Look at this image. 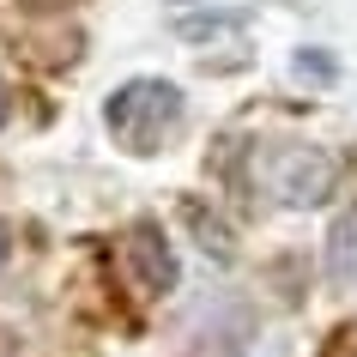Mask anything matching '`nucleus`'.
<instances>
[{
    "mask_svg": "<svg viewBox=\"0 0 357 357\" xmlns=\"http://www.w3.org/2000/svg\"><path fill=\"white\" fill-rule=\"evenodd\" d=\"M182 121H188V97H182L176 79L139 73V79H121V85L103 97V128H109V139L128 151V158L164 151V139H176Z\"/></svg>",
    "mask_w": 357,
    "mask_h": 357,
    "instance_id": "nucleus-1",
    "label": "nucleus"
},
{
    "mask_svg": "<svg viewBox=\"0 0 357 357\" xmlns=\"http://www.w3.org/2000/svg\"><path fill=\"white\" fill-rule=\"evenodd\" d=\"M248 31V13H182L176 19V37L182 43H243Z\"/></svg>",
    "mask_w": 357,
    "mask_h": 357,
    "instance_id": "nucleus-5",
    "label": "nucleus"
},
{
    "mask_svg": "<svg viewBox=\"0 0 357 357\" xmlns=\"http://www.w3.org/2000/svg\"><path fill=\"white\" fill-rule=\"evenodd\" d=\"M6 109H13V97H6V79H0V128H6Z\"/></svg>",
    "mask_w": 357,
    "mask_h": 357,
    "instance_id": "nucleus-9",
    "label": "nucleus"
},
{
    "mask_svg": "<svg viewBox=\"0 0 357 357\" xmlns=\"http://www.w3.org/2000/svg\"><path fill=\"white\" fill-rule=\"evenodd\" d=\"M0 261H6V230H0Z\"/></svg>",
    "mask_w": 357,
    "mask_h": 357,
    "instance_id": "nucleus-10",
    "label": "nucleus"
},
{
    "mask_svg": "<svg viewBox=\"0 0 357 357\" xmlns=\"http://www.w3.org/2000/svg\"><path fill=\"white\" fill-rule=\"evenodd\" d=\"M291 79H303V85H333L339 61L327 55V49H297V55H291Z\"/></svg>",
    "mask_w": 357,
    "mask_h": 357,
    "instance_id": "nucleus-7",
    "label": "nucleus"
},
{
    "mask_svg": "<svg viewBox=\"0 0 357 357\" xmlns=\"http://www.w3.org/2000/svg\"><path fill=\"white\" fill-rule=\"evenodd\" d=\"M182 218L194 225V236H200V248H206L212 261H230V255H236V243H230V225L218 218V212H206L200 200H182Z\"/></svg>",
    "mask_w": 357,
    "mask_h": 357,
    "instance_id": "nucleus-6",
    "label": "nucleus"
},
{
    "mask_svg": "<svg viewBox=\"0 0 357 357\" xmlns=\"http://www.w3.org/2000/svg\"><path fill=\"white\" fill-rule=\"evenodd\" d=\"M182 357H243V339L236 333H200Z\"/></svg>",
    "mask_w": 357,
    "mask_h": 357,
    "instance_id": "nucleus-8",
    "label": "nucleus"
},
{
    "mask_svg": "<svg viewBox=\"0 0 357 357\" xmlns=\"http://www.w3.org/2000/svg\"><path fill=\"white\" fill-rule=\"evenodd\" d=\"M327 279L339 291H357V206L339 212L333 230H327Z\"/></svg>",
    "mask_w": 357,
    "mask_h": 357,
    "instance_id": "nucleus-4",
    "label": "nucleus"
},
{
    "mask_svg": "<svg viewBox=\"0 0 357 357\" xmlns=\"http://www.w3.org/2000/svg\"><path fill=\"white\" fill-rule=\"evenodd\" d=\"M248 176H255V188H261L273 206H284V212H315V206H327L333 188H339L333 151L315 146V139H273V146H255Z\"/></svg>",
    "mask_w": 357,
    "mask_h": 357,
    "instance_id": "nucleus-2",
    "label": "nucleus"
},
{
    "mask_svg": "<svg viewBox=\"0 0 357 357\" xmlns=\"http://www.w3.org/2000/svg\"><path fill=\"white\" fill-rule=\"evenodd\" d=\"M121 261L133 266V279H139V291L146 297H169L176 291V248H169L164 225H151V218H139V225H128V243H121Z\"/></svg>",
    "mask_w": 357,
    "mask_h": 357,
    "instance_id": "nucleus-3",
    "label": "nucleus"
}]
</instances>
